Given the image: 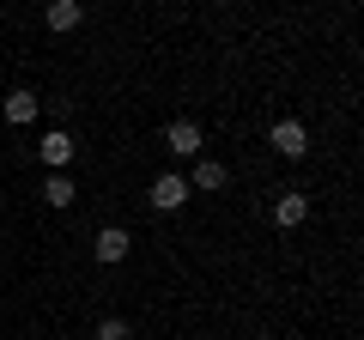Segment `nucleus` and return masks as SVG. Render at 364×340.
Wrapping results in <instances>:
<instances>
[{
	"instance_id": "obj_2",
	"label": "nucleus",
	"mask_w": 364,
	"mask_h": 340,
	"mask_svg": "<svg viewBox=\"0 0 364 340\" xmlns=\"http://www.w3.org/2000/svg\"><path fill=\"white\" fill-rule=\"evenodd\" d=\"M304 219H310V201H304L298 188H286V195L273 201V225H279V231H298Z\"/></svg>"
},
{
	"instance_id": "obj_9",
	"label": "nucleus",
	"mask_w": 364,
	"mask_h": 340,
	"mask_svg": "<svg viewBox=\"0 0 364 340\" xmlns=\"http://www.w3.org/2000/svg\"><path fill=\"white\" fill-rule=\"evenodd\" d=\"M6 122H13V128L37 122V92H6Z\"/></svg>"
},
{
	"instance_id": "obj_7",
	"label": "nucleus",
	"mask_w": 364,
	"mask_h": 340,
	"mask_svg": "<svg viewBox=\"0 0 364 340\" xmlns=\"http://www.w3.org/2000/svg\"><path fill=\"white\" fill-rule=\"evenodd\" d=\"M79 25H85L79 0H49V31H79Z\"/></svg>"
},
{
	"instance_id": "obj_8",
	"label": "nucleus",
	"mask_w": 364,
	"mask_h": 340,
	"mask_svg": "<svg viewBox=\"0 0 364 340\" xmlns=\"http://www.w3.org/2000/svg\"><path fill=\"white\" fill-rule=\"evenodd\" d=\"M225 183H231V170H225L219 158H200L195 176H188V188H225Z\"/></svg>"
},
{
	"instance_id": "obj_11",
	"label": "nucleus",
	"mask_w": 364,
	"mask_h": 340,
	"mask_svg": "<svg viewBox=\"0 0 364 340\" xmlns=\"http://www.w3.org/2000/svg\"><path fill=\"white\" fill-rule=\"evenodd\" d=\"M91 340H134V328L122 322V316H104V322H97V334Z\"/></svg>"
},
{
	"instance_id": "obj_3",
	"label": "nucleus",
	"mask_w": 364,
	"mask_h": 340,
	"mask_svg": "<svg viewBox=\"0 0 364 340\" xmlns=\"http://www.w3.org/2000/svg\"><path fill=\"white\" fill-rule=\"evenodd\" d=\"M91 249H97V262H109V267H116V262H128L134 237L122 231V225H104V231H97V243H91Z\"/></svg>"
},
{
	"instance_id": "obj_4",
	"label": "nucleus",
	"mask_w": 364,
	"mask_h": 340,
	"mask_svg": "<svg viewBox=\"0 0 364 340\" xmlns=\"http://www.w3.org/2000/svg\"><path fill=\"white\" fill-rule=\"evenodd\" d=\"M188 195H195V188H188V176H158V183H152V207H158V213H176Z\"/></svg>"
},
{
	"instance_id": "obj_5",
	"label": "nucleus",
	"mask_w": 364,
	"mask_h": 340,
	"mask_svg": "<svg viewBox=\"0 0 364 340\" xmlns=\"http://www.w3.org/2000/svg\"><path fill=\"white\" fill-rule=\"evenodd\" d=\"M37 152H43V164H49V170H67V164H73V134H61V128L43 134Z\"/></svg>"
},
{
	"instance_id": "obj_1",
	"label": "nucleus",
	"mask_w": 364,
	"mask_h": 340,
	"mask_svg": "<svg viewBox=\"0 0 364 340\" xmlns=\"http://www.w3.org/2000/svg\"><path fill=\"white\" fill-rule=\"evenodd\" d=\"M267 140H273V152H279V158H304V152H310V134H304V122H273V134H267Z\"/></svg>"
},
{
	"instance_id": "obj_6",
	"label": "nucleus",
	"mask_w": 364,
	"mask_h": 340,
	"mask_svg": "<svg viewBox=\"0 0 364 340\" xmlns=\"http://www.w3.org/2000/svg\"><path fill=\"white\" fill-rule=\"evenodd\" d=\"M164 146H170L176 158H195V152H200V128H195V122H170V128H164Z\"/></svg>"
},
{
	"instance_id": "obj_10",
	"label": "nucleus",
	"mask_w": 364,
	"mask_h": 340,
	"mask_svg": "<svg viewBox=\"0 0 364 340\" xmlns=\"http://www.w3.org/2000/svg\"><path fill=\"white\" fill-rule=\"evenodd\" d=\"M73 195H79L73 176H61V170H55L49 183H43V201H49V207H73Z\"/></svg>"
}]
</instances>
